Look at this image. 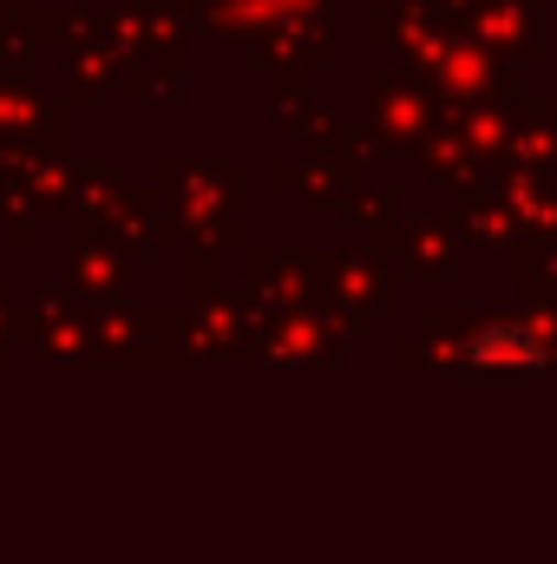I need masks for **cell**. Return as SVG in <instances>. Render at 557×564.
I'll return each instance as SVG.
<instances>
[{"instance_id": "obj_1", "label": "cell", "mask_w": 557, "mask_h": 564, "mask_svg": "<svg viewBox=\"0 0 557 564\" xmlns=\"http://www.w3.org/2000/svg\"><path fill=\"white\" fill-rule=\"evenodd\" d=\"M538 355H545V341L525 322H492L466 341V361H538Z\"/></svg>"}]
</instances>
